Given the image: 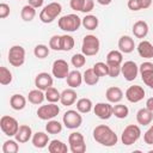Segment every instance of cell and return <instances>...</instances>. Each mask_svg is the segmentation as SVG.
<instances>
[{"label": "cell", "instance_id": "17", "mask_svg": "<svg viewBox=\"0 0 153 153\" xmlns=\"http://www.w3.org/2000/svg\"><path fill=\"white\" fill-rule=\"evenodd\" d=\"M32 135L33 134H32L31 127L27 124H22V126H19V129H18L14 137L19 143H25L32 137Z\"/></svg>", "mask_w": 153, "mask_h": 153}, {"label": "cell", "instance_id": "53", "mask_svg": "<svg viewBox=\"0 0 153 153\" xmlns=\"http://www.w3.org/2000/svg\"><path fill=\"white\" fill-rule=\"evenodd\" d=\"M141 4H142V10H146L151 6L152 0H141Z\"/></svg>", "mask_w": 153, "mask_h": 153}, {"label": "cell", "instance_id": "55", "mask_svg": "<svg viewBox=\"0 0 153 153\" xmlns=\"http://www.w3.org/2000/svg\"><path fill=\"white\" fill-rule=\"evenodd\" d=\"M96 1H97V0H96Z\"/></svg>", "mask_w": 153, "mask_h": 153}, {"label": "cell", "instance_id": "14", "mask_svg": "<svg viewBox=\"0 0 153 153\" xmlns=\"http://www.w3.org/2000/svg\"><path fill=\"white\" fill-rule=\"evenodd\" d=\"M112 110L114 105H111L110 103H97L96 105H93V112L100 120H109L114 115Z\"/></svg>", "mask_w": 153, "mask_h": 153}, {"label": "cell", "instance_id": "21", "mask_svg": "<svg viewBox=\"0 0 153 153\" xmlns=\"http://www.w3.org/2000/svg\"><path fill=\"white\" fill-rule=\"evenodd\" d=\"M31 141H32L33 147H36V148H44V147L48 146L49 142H50L48 134H45V133H43V131H37V133H35V134L32 135V137H31Z\"/></svg>", "mask_w": 153, "mask_h": 153}, {"label": "cell", "instance_id": "31", "mask_svg": "<svg viewBox=\"0 0 153 153\" xmlns=\"http://www.w3.org/2000/svg\"><path fill=\"white\" fill-rule=\"evenodd\" d=\"M82 80H84V82H85L86 85L93 86V85L98 84L99 76L94 73L93 68H87V69L84 72V74H82Z\"/></svg>", "mask_w": 153, "mask_h": 153}, {"label": "cell", "instance_id": "5", "mask_svg": "<svg viewBox=\"0 0 153 153\" xmlns=\"http://www.w3.org/2000/svg\"><path fill=\"white\" fill-rule=\"evenodd\" d=\"M141 136V129L136 124H129L127 126L121 135V141L124 146H130L135 143Z\"/></svg>", "mask_w": 153, "mask_h": 153}, {"label": "cell", "instance_id": "23", "mask_svg": "<svg viewBox=\"0 0 153 153\" xmlns=\"http://www.w3.org/2000/svg\"><path fill=\"white\" fill-rule=\"evenodd\" d=\"M153 120V112L148 110L147 108H142L136 112V121L141 126H148L151 124Z\"/></svg>", "mask_w": 153, "mask_h": 153}, {"label": "cell", "instance_id": "54", "mask_svg": "<svg viewBox=\"0 0 153 153\" xmlns=\"http://www.w3.org/2000/svg\"><path fill=\"white\" fill-rule=\"evenodd\" d=\"M97 2L99 5H102V6H108V5H110L112 2V0H97Z\"/></svg>", "mask_w": 153, "mask_h": 153}, {"label": "cell", "instance_id": "37", "mask_svg": "<svg viewBox=\"0 0 153 153\" xmlns=\"http://www.w3.org/2000/svg\"><path fill=\"white\" fill-rule=\"evenodd\" d=\"M12 79H13V76H12L11 71L7 67L1 66L0 67V84L4 85V86L8 85V84L12 82Z\"/></svg>", "mask_w": 153, "mask_h": 153}, {"label": "cell", "instance_id": "9", "mask_svg": "<svg viewBox=\"0 0 153 153\" xmlns=\"http://www.w3.org/2000/svg\"><path fill=\"white\" fill-rule=\"evenodd\" d=\"M8 62L13 67H20L25 62V49L22 45H12L8 50Z\"/></svg>", "mask_w": 153, "mask_h": 153}, {"label": "cell", "instance_id": "42", "mask_svg": "<svg viewBox=\"0 0 153 153\" xmlns=\"http://www.w3.org/2000/svg\"><path fill=\"white\" fill-rule=\"evenodd\" d=\"M49 48L55 51L61 50V36L60 35L51 36V38L49 39Z\"/></svg>", "mask_w": 153, "mask_h": 153}, {"label": "cell", "instance_id": "22", "mask_svg": "<svg viewBox=\"0 0 153 153\" xmlns=\"http://www.w3.org/2000/svg\"><path fill=\"white\" fill-rule=\"evenodd\" d=\"M66 81H67V85L72 88H78L79 86H81L82 84V74L79 72V71H72L69 72V74L67 75L66 78Z\"/></svg>", "mask_w": 153, "mask_h": 153}, {"label": "cell", "instance_id": "19", "mask_svg": "<svg viewBox=\"0 0 153 153\" xmlns=\"http://www.w3.org/2000/svg\"><path fill=\"white\" fill-rule=\"evenodd\" d=\"M136 49H137V53L141 57H143V59H152L153 57V44L151 42L143 39L137 44Z\"/></svg>", "mask_w": 153, "mask_h": 153}, {"label": "cell", "instance_id": "10", "mask_svg": "<svg viewBox=\"0 0 153 153\" xmlns=\"http://www.w3.org/2000/svg\"><path fill=\"white\" fill-rule=\"evenodd\" d=\"M60 114V108L56 103H48L45 105H41L37 109V116L39 120L49 121L55 118Z\"/></svg>", "mask_w": 153, "mask_h": 153}, {"label": "cell", "instance_id": "12", "mask_svg": "<svg viewBox=\"0 0 153 153\" xmlns=\"http://www.w3.org/2000/svg\"><path fill=\"white\" fill-rule=\"evenodd\" d=\"M121 73L127 81H134L139 74V66L134 61H126L121 66Z\"/></svg>", "mask_w": 153, "mask_h": 153}, {"label": "cell", "instance_id": "15", "mask_svg": "<svg viewBox=\"0 0 153 153\" xmlns=\"http://www.w3.org/2000/svg\"><path fill=\"white\" fill-rule=\"evenodd\" d=\"M53 82H54L53 76L49 73H47V72H41L35 78V86L37 88L42 90V91H45L49 87H51L53 86Z\"/></svg>", "mask_w": 153, "mask_h": 153}, {"label": "cell", "instance_id": "45", "mask_svg": "<svg viewBox=\"0 0 153 153\" xmlns=\"http://www.w3.org/2000/svg\"><path fill=\"white\" fill-rule=\"evenodd\" d=\"M143 141L147 145H153V124L143 134Z\"/></svg>", "mask_w": 153, "mask_h": 153}, {"label": "cell", "instance_id": "30", "mask_svg": "<svg viewBox=\"0 0 153 153\" xmlns=\"http://www.w3.org/2000/svg\"><path fill=\"white\" fill-rule=\"evenodd\" d=\"M76 110L80 114H88L93 110V104L90 98H80L76 100Z\"/></svg>", "mask_w": 153, "mask_h": 153}, {"label": "cell", "instance_id": "39", "mask_svg": "<svg viewBox=\"0 0 153 153\" xmlns=\"http://www.w3.org/2000/svg\"><path fill=\"white\" fill-rule=\"evenodd\" d=\"M92 68H93L94 73H96L99 78L105 76V75L109 74V66H108L106 62H96Z\"/></svg>", "mask_w": 153, "mask_h": 153}, {"label": "cell", "instance_id": "48", "mask_svg": "<svg viewBox=\"0 0 153 153\" xmlns=\"http://www.w3.org/2000/svg\"><path fill=\"white\" fill-rule=\"evenodd\" d=\"M121 66H109V74L108 75L110 78H117L121 74Z\"/></svg>", "mask_w": 153, "mask_h": 153}, {"label": "cell", "instance_id": "24", "mask_svg": "<svg viewBox=\"0 0 153 153\" xmlns=\"http://www.w3.org/2000/svg\"><path fill=\"white\" fill-rule=\"evenodd\" d=\"M133 33L136 38H145L148 33V24L145 20H137L133 25Z\"/></svg>", "mask_w": 153, "mask_h": 153}, {"label": "cell", "instance_id": "13", "mask_svg": "<svg viewBox=\"0 0 153 153\" xmlns=\"http://www.w3.org/2000/svg\"><path fill=\"white\" fill-rule=\"evenodd\" d=\"M145 97V90L140 85H133L129 86L126 91V98L130 103H139Z\"/></svg>", "mask_w": 153, "mask_h": 153}, {"label": "cell", "instance_id": "32", "mask_svg": "<svg viewBox=\"0 0 153 153\" xmlns=\"http://www.w3.org/2000/svg\"><path fill=\"white\" fill-rule=\"evenodd\" d=\"M20 17L24 22H31L35 17H36V8L32 7L31 5H25L23 6L22 11H20Z\"/></svg>", "mask_w": 153, "mask_h": 153}, {"label": "cell", "instance_id": "34", "mask_svg": "<svg viewBox=\"0 0 153 153\" xmlns=\"http://www.w3.org/2000/svg\"><path fill=\"white\" fill-rule=\"evenodd\" d=\"M45 130L48 134H59L62 131V124L56 120H49L45 124Z\"/></svg>", "mask_w": 153, "mask_h": 153}, {"label": "cell", "instance_id": "41", "mask_svg": "<svg viewBox=\"0 0 153 153\" xmlns=\"http://www.w3.org/2000/svg\"><path fill=\"white\" fill-rule=\"evenodd\" d=\"M71 63L73 65V67L75 68H80L86 63V56L81 53V54H74L71 57Z\"/></svg>", "mask_w": 153, "mask_h": 153}, {"label": "cell", "instance_id": "51", "mask_svg": "<svg viewBox=\"0 0 153 153\" xmlns=\"http://www.w3.org/2000/svg\"><path fill=\"white\" fill-rule=\"evenodd\" d=\"M27 2H29V5H31L32 7H35V8H39V7L43 6L44 0H27Z\"/></svg>", "mask_w": 153, "mask_h": 153}, {"label": "cell", "instance_id": "49", "mask_svg": "<svg viewBox=\"0 0 153 153\" xmlns=\"http://www.w3.org/2000/svg\"><path fill=\"white\" fill-rule=\"evenodd\" d=\"M69 6H71L72 10L81 12L82 6H84V0H71L69 1Z\"/></svg>", "mask_w": 153, "mask_h": 153}, {"label": "cell", "instance_id": "40", "mask_svg": "<svg viewBox=\"0 0 153 153\" xmlns=\"http://www.w3.org/2000/svg\"><path fill=\"white\" fill-rule=\"evenodd\" d=\"M50 48H48V45L45 44H37L33 49V55L37 57V59H45L48 55H49V50Z\"/></svg>", "mask_w": 153, "mask_h": 153}, {"label": "cell", "instance_id": "25", "mask_svg": "<svg viewBox=\"0 0 153 153\" xmlns=\"http://www.w3.org/2000/svg\"><path fill=\"white\" fill-rule=\"evenodd\" d=\"M10 105L13 110L16 111H19V110H23L25 106H26V98L23 96V94H19V93H16L13 96H11L10 98Z\"/></svg>", "mask_w": 153, "mask_h": 153}, {"label": "cell", "instance_id": "44", "mask_svg": "<svg viewBox=\"0 0 153 153\" xmlns=\"http://www.w3.org/2000/svg\"><path fill=\"white\" fill-rule=\"evenodd\" d=\"M127 6H128V8H129L130 11H134V12L142 10V4H141V0H128Z\"/></svg>", "mask_w": 153, "mask_h": 153}, {"label": "cell", "instance_id": "35", "mask_svg": "<svg viewBox=\"0 0 153 153\" xmlns=\"http://www.w3.org/2000/svg\"><path fill=\"white\" fill-rule=\"evenodd\" d=\"M44 93H45V99L49 103H57V102H60L61 93L57 91V88H55V87L51 86L48 90H45Z\"/></svg>", "mask_w": 153, "mask_h": 153}, {"label": "cell", "instance_id": "52", "mask_svg": "<svg viewBox=\"0 0 153 153\" xmlns=\"http://www.w3.org/2000/svg\"><path fill=\"white\" fill-rule=\"evenodd\" d=\"M146 108L153 112V97H151L146 100Z\"/></svg>", "mask_w": 153, "mask_h": 153}, {"label": "cell", "instance_id": "4", "mask_svg": "<svg viewBox=\"0 0 153 153\" xmlns=\"http://www.w3.org/2000/svg\"><path fill=\"white\" fill-rule=\"evenodd\" d=\"M100 49V42L97 36L94 35H86L82 39L81 44V53L85 56H94L98 54Z\"/></svg>", "mask_w": 153, "mask_h": 153}, {"label": "cell", "instance_id": "18", "mask_svg": "<svg viewBox=\"0 0 153 153\" xmlns=\"http://www.w3.org/2000/svg\"><path fill=\"white\" fill-rule=\"evenodd\" d=\"M76 97H78V94L74 91V88L69 87V88H66V90H63L61 92L60 102L65 106H71V105H73L76 102Z\"/></svg>", "mask_w": 153, "mask_h": 153}, {"label": "cell", "instance_id": "46", "mask_svg": "<svg viewBox=\"0 0 153 153\" xmlns=\"http://www.w3.org/2000/svg\"><path fill=\"white\" fill-rule=\"evenodd\" d=\"M10 12H11L10 6H8L7 4H5V2H1V4H0V18H1V19L7 18V17L10 16Z\"/></svg>", "mask_w": 153, "mask_h": 153}, {"label": "cell", "instance_id": "16", "mask_svg": "<svg viewBox=\"0 0 153 153\" xmlns=\"http://www.w3.org/2000/svg\"><path fill=\"white\" fill-rule=\"evenodd\" d=\"M118 49L120 51L124 53V54H130L134 49H135V43L134 39L130 36H121L118 39Z\"/></svg>", "mask_w": 153, "mask_h": 153}, {"label": "cell", "instance_id": "1", "mask_svg": "<svg viewBox=\"0 0 153 153\" xmlns=\"http://www.w3.org/2000/svg\"><path fill=\"white\" fill-rule=\"evenodd\" d=\"M93 139L105 147H112L118 141L116 133L106 124H99L93 129Z\"/></svg>", "mask_w": 153, "mask_h": 153}, {"label": "cell", "instance_id": "36", "mask_svg": "<svg viewBox=\"0 0 153 153\" xmlns=\"http://www.w3.org/2000/svg\"><path fill=\"white\" fill-rule=\"evenodd\" d=\"M74 38L69 35H62L61 36V50L62 51H69L74 48Z\"/></svg>", "mask_w": 153, "mask_h": 153}, {"label": "cell", "instance_id": "33", "mask_svg": "<svg viewBox=\"0 0 153 153\" xmlns=\"http://www.w3.org/2000/svg\"><path fill=\"white\" fill-rule=\"evenodd\" d=\"M112 114L115 117L117 118H126L128 115H129V109L127 105L124 104H121V103H116V105H114V110H112Z\"/></svg>", "mask_w": 153, "mask_h": 153}, {"label": "cell", "instance_id": "11", "mask_svg": "<svg viewBox=\"0 0 153 153\" xmlns=\"http://www.w3.org/2000/svg\"><path fill=\"white\" fill-rule=\"evenodd\" d=\"M51 74L56 79L67 78V75L69 74V66H68L67 61H65L62 59L55 60L53 62V66H51Z\"/></svg>", "mask_w": 153, "mask_h": 153}, {"label": "cell", "instance_id": "38", "mask_svg": "<svg viewBox=\"0 0 153 153\" xmlns=\"http://www.w3.org/2000/svg\"><path fill=\"white\" fill-rule=\"evenodd\" d=\"M18 141L17 140H6L2 145V152L4 153H17L19 151V146H18Z\"/></svg>", "mask_w": 153, "mask_h": 153}, {"label": "cell", "instance_id": "43", "mask_svg": "<svg viewBox=\"0 0 153 153\" xmlns=\"http://www.w3.org/2000/svg\"><path fill=\"white\" fill-rule=\"evenodd\" d=\"M152 72H153V63L149 62V61L142 62L139 66V73L141 75H145V74H148V73H152Z\"/></svg>", "mask_w": 153, "mask_h": 153}, {"label": "cell", "instance_id": "8", "mask_svg": "<svg viewBox=\"0 0 153 153\" xmlns=\"http://www.w3.org/2000/svg\"><path fill=\"white\" fill-rule=\"evenodd\" d=\"M69 151L72 153H84L86 151V143L84 135L79 131H73L68 136Z\"/></svg>", "mask_w": 153, "mask_h": 153}, {"label": "cell", "instance_id": "2", "mask_svg": "<svg viewBox=\"0 0 153 153\" xmlns=\"http://www.w3.org/2000/svg\"><path fill=\"white\" fill-rule=\"evenodd\" d=\"M57 25H59V27L62 31L74 32V31H76L80 27V25H81V18L78 14H74V13L66 14V16H62L59 19Z\"/></svg>", "mask_w": 153, "mask_h": 153}, {"label": "cell", "instance_id": "29", "mask_svg": "<svg viewBox=\"0 0 153 153\" xmlns=\"http://www.w3.org/2000/svg\"><path fill=\"white\" fill-rule=\"evenodd\" d=\"M98 24H99V20L96 16L93 14H86L82 19H81V25L86 29V30H96L98 27Z\"/></svg>", "mask_w": 153, "mask_h": 153}, {"label": "cell", "instance_id": "26", "mask_svg": "<svg viewBox=\"0 0 153 153\" xmlns=\"http://www.w3.org/2000/svg\"><path fill=\"white\" fill-rule=\"evenodd\" d=\"M69 147H67L66 143H63L61 140H51L48 145V151L50 153H67Z\"/></svg>", "mask_w": 153, "mask_h": 153}, {"label": "cell", "instance_id": "47", "mask_svg": "<svg viewBox=\"0 0 153 153\" xmlns=\"http://www.w3.org/2000/svg\"><path fill=\"white\" fill-rule=\"evenodd\" d=\"M141 79H142V81L146 86H148L149 88L153 90V72L148 73V74H145V75H141Z\"/></svg>", "mask_w": 153, "mask_h": 153}, {"label": "cell", "instance_id": "28", "mask_svg": "<svg viewBox=\"0 0 153 153\" xmlns=\"http://www.w3.org/2000/svg\"><path fill=\"white\" fill-rule=\"evenodd\" d=\"M45 99V93L44 91L39 90V88H36V90H31L27 94V100L31 103V104H35V105H38V104H42L43 100Z\"/></svg>", "mask_w": 153, "mask_h": 153}, {"label": "cell", "instance_id": "27", "mask_svg": "<svg viewBox=\"0 0 153 153\" xmlns=\"http://www.w3.org/2000/svg\"><path fill=\"white\" fill-rule=\"evenodd\" d=\"M123 61L122 51L120 50H111L106 55V63L109 66H121Z\"/></svg>", "mask_w": 153, "mask_h": 153}, {"label": "cell", "instance_id": "7", "mask_svg": "<svg viewBox=\"0 0 153 153\" xmlns=\"http://www.w3.org/2000/svg\"><path fill=\"white\" fill-rule=\"evenodd\" d=\"M0 128L5 135L11 137V136H16V134L19 129V124L14 117L8 116V115H4L0 118Z\"/></svg>", "mask_w": 153, "mask_h": 153}, {"label": "cell", "instance_id": "3", "mask_svg": "<svg viewBox=\"0 0 153 153\" xmlns=\"http://www.w3.org/2000/svg\"><path fill=\"white\" fill-rule=\"evenodd\" d=\"M61 11H62L61 4H59V2H50L47 6H44L43 10L41 11L39 19L44 24L53 23L57 18V16L61 13Z\"/></svg>", "mask_w": 153, "mask_h": 153}, {"label": "cell", "instance_id": "20", "mask_svg": "<svg viewBox=\"0 0 153 153\" xmlns=\"http://www.w3.org/2000/svg\"><path fill=\"white\" fill-rule=\"evenodd\" d=\"M105 97H106V99H108V102L109 103H120L121 100H122V98H123V92H122V90L120 88V87H117V86H111V87H109L108 90H106V92H105Z\"/></svg>", "mask_w": 153, "mask_h": 153}, {"label": "cell", "instance_id": "50", "mask_svg": "<svg viewBox=\"0 0 153 153\" xmlns=\"http://www.w3.org/2000/svg\"><path fill=\"white\" fill-rule=\"evenodd\" d=\"M94 7V0H84V6L81 12L84 13H90Z\"/></svg>", "mask_w": 153, "mask_h": 153}, {"label": "cell", "instance_id": "6", "mask_svg": "<svg viewBox=\"0 0 153 153\" xmlns=\"http://www.w3.org/2000/svg\"><path fill=\"white\" fill-rule=\"evenodd\" d=\"M62 122L67 129H76L82 123V116L78 110H67L62 116Z\"/></svg>", "mask_w": 153, "mask_h": 153}]
</instances>
